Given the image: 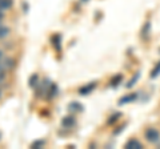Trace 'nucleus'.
Masks as SVG:
<instances>
[{
	"label": "nucleus",
	"mask_w": 160,
	"mask_h": 149,
	"mask_svg": "<svg viewBox=\"0 0 160 149\" xmlns=\"http://www.w3.org/2000/svg\"><path fill=\"white\" fill-rule=\"evenodd\" d=\"M76 118H75V116L72 115H68V116H64L63 117V120H62V127L63 128H73V127H76Z\"/></svg>",
	"instance_id": "20e7f679"
},
{
	"label": "nucleus",
	"mask_w": 160,
	"mask_h": 149,
	"mask_svg": "<svg viewBox=\"0 0 160 149\" xmlns=\"http://www.w3.org/2000/svg\"><path fill=\"white\" fill-rule=\"evenodd\" d=\"M0 137H2V135H0Z\"/></svg>",
	"instance_id": "393cba45"
},
{
	"label": "nucleus",
	"mask_w": 160,
	"mask_h": 149,
	"mask_svg": "<svg viewBox=\"0 0 160 149\" xmlns=\"http://www.w3.org/2000/svg\"><path fill=\"white\" fill-rule=\"evenodd\" d=\"M12 7V0H0V11H7Z\"/></svg>",
	"instance_id": "9d476101"
},
{
	"label": "nucleus",
	"mask_w": 160,
	"mask_h": 149,
	"mask_svg": "<svg viewBox=\"0 0 160 149\" xmlns=\"http://www.w3.org/2000/svg\"><path fill=\"white\" fill-rule=\"evenodd\" d=\"M4 79H6V71H4V68L0 67V83H2Z\"/></svg>",
	"instance_id": "aec40b11"
},
{
	"label": "nucleus",
	"mask_w": 160,
	"mask_h": 149,
	"mask_svg": "<svg viewBox=\"0 0 160 149\" xmlns=\"http://www.w3.org/2000/svg\"><path fill=\"white\" fill-rule=\"evenodd\" d=\"M159 74H160V61L155 65V68L151 71V74H149V76H151V79H156Z\"/></svg>",
	"instance_id": "2eb2a0df"
},
{
	"label": "nucleus",
	"mask_w": 160,
	"mask_h": 149,
	"mask_svg": "<svg viewBox=\"0 0 160 149\" xmlns=\"http://www.w3.org/2000/svg\"><path fill=\"white\" fill-rule=\"evenodd\" d=\"M0 97H2V91H0Z\"/></svg>",
	"instance_id": "5701e85b"
},
{
	"label": "nucleus",
	"mask_w": 160,
	"mask_h": 149,
	"mask_svg": "<svg viewBox=\"0 0 160 149\" xmlns=\"http://www.w3.org/2000/svg\"><path fill=\"white\" fill-rule=\"evenodd\" d=\"M126 129V124H123V125H120V128H118V129H115L113 131V135H119L122 131H124Z\"/></svg>",
	"instance_id": "6ab92c4d"
},
{
	"label": "nucleus",
	"mask_w": 160,
	"mask_h": 149,
	"mask_svg": "<svg viewBox=\"0 0 160 149\" xmlns=\"http://www.w3.org/2000/svg\"><path fill=\"white\" fill-rule=\"evenodd\" d=\"M120 117H122V113H120V112L113 113V115H111V117H109L108 120H107V124H108V125H113V124L116 123Z\"/></svg>",
	"instance_id": "9b49d317"
},
{
	"label": "nucleus",
	"mask_w": 160,
	"mask_h": 149,
	"mask_svg": "<svg viewBox=\"0 0 160 149\" xmlns=\"http://www.w3.org/2000/svg\"><path fill=\"white\" fill-rule=\"evenodd\" d=\"M82 2H83V3H87V2H88V0H82Z\"/></svg>",
	"instance_id": "4be33fe9"
},
{
	"label": "nucleus",
	"mask_w": 160,
	"mask_h": 149,
	"mask_svg": "<svg viewBox=\"0 0 160 149\" xmlns=\"http://www.w3.org/2000/svg\"><path fill=\"white\" fill-rule=\"evenodd\" d=\"M124 148L126 149H142L143 145H142V142H140L138 138H129V140L126 142Z\"/></svg>",
	"instance_id": "423d86ee"
},
{
	"label": "nucleus",
	"mask_w": 160,
	"mask_h": 149,
	"mask_svg": "<svg viewBox=\"0 0 160 149\" xmlns=\"http://www.w3.org/2000/svg\"><path fill=\"white\" fill-rule=\"evenodd\" d=\"M49 85H51V81H49L48 79H44V81H43L42 84H38L39 89H36V96L42 97V96H44V95H47Z\"/></svg>",
	"instance_id": "f03ea898"
},
{
	"label": "nucleus",
	"mask_w": 160,
	"mask_h": 149,
	"mask_svg": "<svg viewBox=\"0 0 160 149\" xmlns=\"http://www.w3.org/2000/svg\"><path fill=\"white\" fill-rule=\"evenodd\" d=\"M139 77H140V72H136V73H135V76H132L131 80H129V81L126 84V87H127V88H132V87L135 85V83L139 80Z\"/></svg>",
	"instance_id": "ddd939ff"
},
{
	"label": "nucleus",
	"mask_w": 160,
	"mask_h": 149,
	"mask_svg": "<svg viewBox=\"0 0 160 149\" xmlns=\"http://www.w3.org/2000/svg\"><path fill=\"white\" fill-rule=\"evenodd\" d=\"M122 74H118V76H115L113 79H112V80H111V87H113V88H116L118 85H119V84L120 83H122Z\"/></svg>",
	"instance_id": "dca6fc26"
},
{
	"label": "nucleus",
	"mask_w": 160,
	"mask_h": 149,
	"mask_svg": "<svg viewBox=\"0 0 160 149\" xmlns=\"http://www.w3.org/2000/svg\"><path fill=\"white\" fill-rule=\"evenodd\" d=\"M8 33H9V29H8L7 27H4V26H0V39L6 37Z\"/></svg>",
	"instance_id": "f3484780"
},
{
	"label": "nucleus",
	"mask_w": 160,
	"mask_h": 149,
	"mask_svg": "<svg viewBox=\"0 0 160 149\" xmlns=\"http://www.w3.org/2000/svg\"><path fill=\"white\" fill-rule=\"evenodd\" d=\"M38 84H39V76L35 73V74H32V76L29 77V87H31V88H36Z\"/></svg>",
	"instance_id": "4468645a"
},
{
	"label": "nucleus",
	"mask_w": 160,
	"mask_h": 149,
	"mask_svg": "<svg viewBox=\"0 0 160 149\" xmlns=\"http://www.w3.org/2000/svg\"><path fill=\"white\" fill-rule=\"evenodd\" d=\"M51 43H52V46L56 51H62V36H60L59 33L53 35V36L51 37Z\"/></svg>",
	"instance_id": "6e6552de"
},
{
	"label": "nucleus",
	"mask_w": 160,
	"mask_h": 149,
	"mask_svg": "<svg viewBox=\"0 0 160 149\" xmlns=\"http://www.w3.org/2000/svg\"><path fill=\"white\" fill-rule=\"evenodd\" d=\"M144 137H146V140L149 142V144H156L159 142L160 140V133L158 129H155V128H148L146 133H144Z\"/></svg>",
	"instance_id": "f257e3e1"
},
{
	"label": "nucleus",
	"mask_w": 160,
	"mask_h": 149,
	"mask_svg": "<svg viewBox=\"0 0 160 149\" xmlns=\"http://www.w3.org/2000/svg\"><path fill=\"white\" fill-rule=\"evenodd\" d=\"M59 93V89H58V85L56 84H51L48 88V92H47V95H46V99H48V100H51V99L53 97H56V95Z\"/></svg>",
	"instance_id": "1a4fd4ad"
},
{
	"label": "nucleus",
	"mask_w": 160,
	"mask_h": 149,
	"mask_svg": "<svg viewBox=\"0 0 160 149\" xmlns=\"http://www.w3.org/2000/svg\"><path fill=\"white\" fill-rule=\"evenodd\" d=\"M0 59H2V52H0Z\"/></svg>",
	"instance_id": "b1692460"
},
{
	"label": "nucleus",
	"mask_w": 160,
	"mask_h": 149,
	"mask_svg": "<svg viewBox=\"0 0 160 149\" xmlns=\"http://www.w3.org/2000/svg\"><path fill=\"white\" fill-rule=\"evenodd\" d=\"M149 32H151V23L147 22V23H146V26H144L143 29H142V36H143L144 39H148Z\"/></svg>",
	"instance_id": "f8f14e48"
},
{
	"label": "nucleus",
	"mask_w": 160,
	"mask_h": 149,
	"mask_svg": "<svg viewBox=\"0 0 160 149\" xmlns=\"http://www.w3.org/2000/svg\"><path fill=\"white\" fill-rule=\"evenodd\" d=\"M138 96H139L138 93H128V95H124L123 97L119 99L118 105L123 107V105H126V104H128V103H133V101L138 99Z\"/></svg>",
	"instance_id": "7ed1b4c3"
},
{
	"label": "nucleus",
	"mask_w": 160,
	"mask_h": 149,
	"mask_svg": "<svg viewBox=\"0 0 160 149\" xmlns=\"http://www.w3.org/2000/svg\"><path fill=\"white\" fill-rule=\"evenodd\" d=\"M95 88H96V81H92V83H89V84H87V85H84V87L80 88L79 89V93L82 96H88Z\"/></svg>",
	"instance_id": "39448f33"
},
{
	"label": "nucleus",
	"mask_w": 160,
	"mask_h": 149,
	"mask_svg": "<svg viewBox=\"0 0 160 149\" xmlns=\"http://www.w3.org/2000/svg\"><path fill=\"white\" fill-rule=\"evenodd\" d=\"M68 111L71 113H78V112H83L84 111V107L82 103H78V101H73L71 104H68Z\"/></svg>",
	"instance_id": "0eeeda50"
},
{
	"label": "nucleus",
	"mask_w": 160,
	"mask_h": 149,
	"mask_svg": "<svg viewBox=\"0 0 160 149\" xmlns=\"http://www.w3.org/2000/svg\"><path fill=\"white\" fill-rule=\"evenodd\" d=\"M44 145V141L43 140H39V141H33L31 144V148H42Z\"/></svg>",
	"instance_id": "a211bd4d"
},
{
	"label": "nucleus",
	"mask_w": 160,
	"mask_h": 149,
	"mask_svg": "<svg viewBox=\"0 0 160 149\" xmlns=\"http://www.w3.org/2000/svg\"><path fill=\"white\" fill-rule=\"evenodd\" d=\"M3 17H4V15H3V11H0V23L3 22Z\"/></svg>",
	"instance_id": "412c9836"
}]
</instances>
